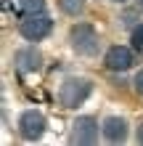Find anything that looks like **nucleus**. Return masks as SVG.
<instances>
[{
    "mask_svg": "<svg viewBox=\"0 0 143 146\" xmlns=\"http://www.w3.org/2000/svg\"><path fill=\"white\" fill-rule=\"evenodd\" d=\"M45 8V0H13L11 3V11L16 16H29V13H40Z\"/></svg>",
    "mask_w": 143,
    "mask_h": 146,
    "instance_id": "nucleus-9",
    "label": "nucleus"
},
{
    "mask_svg": "<svg viewBox=\"0 0 143 146\" xmlns=\"http://www.w3.org/2000/svg\"><path fill=\"white\" fill-rule=\"evenodd\" d=\"M117 3H122V0H117Z\"/></svg>",
    "mask_w": 143,
    "mask_h": 146,
    "instance_id": "nucleus-14",
    "label": "nucleus"
},
{
    "mask_svg": "<svg viewBox=\"0 0 143 146\" xmlns=\"http://www.w3.org/2000/svg\"><path fill=\"white\" fill-rule=\"evenodd\" d=\"M98 138V122L93 117H77V122L72 125V143L90 146Z\"/></svg>",
    "mask_w": 143,
    "mask_h": 146,
    "instance_id": "nucleus-5",
    "label": "nucleus"
},
{
    "mask_svg": "<svg viewBox=\"0 0 143 146\" xmlns=\"http://www.w3.org/2000/svg\"><path fill=\"white\" fill-rule=\"evenodd\" d=\"M138 143H143V125L138 127Z\"/></svg>",
    "mask_w": 143,
    "mask_h": 146,
    "instance_id": "nucleus-13",
    "label": "nucleus"
},
{
    "mask_svg": "<svg viewBox=\"0 0 143 146\" xmlns=\"http://www.w3.org/2000/svg\"><path fill=\"white\" fill-rule=\"evenodd\" d=\"M140 5H143V0H140Z\"/></svg>",
    "mask_w": 143,
    "mask_h": 146,
    "instance_id": "nucleus-15",
    "label": "nucleus"
},
{
    "mask_svg": "<svg viewBox=\"0 0 143 146\" xmlns=\"http://www.w3.org/2000/svg\"><path fill=\"white\" fill-rule=\"evenodd\" d=\"M103 64H106L111 72H125V69H130V66H132V53H130V48H125V45L109 48Z\"/></svg>",
    "mask_w": 143,
    "mask_h": 146,
    "instance_id": "nucleus-6",
    "label": "nucleus"
},
{
    "mask_svg": "<svg viewBox=\"0 0 143 146\" xmlns=\"http://www.w3.org/2000/svg\"><path fill=\"white\" fill-rule=\"evenodd\" d=\"M19 133L27 141H37L40 135L45 133V117L40 114V111H35V109L24 111V114L19 117Z\"/></svg>",
    "mask_w": 143,
    "mask_h": 146,
    "instance_id": "nucleus-4",
    "label": "nucleus"
},
{
    "mask_svg": "<svg viewBox=\"0 0 143 146\" xmlns=\"http://www.w3.org/2000/svg\"><path fill=\"white\" fill-rule=\"evenodd\" d=\"M50 27H53V21H50V16H45L43 11L40 13H29V16H24L21 24H19V32H21V37L24 40H32V42H37V40H43Z\"/></svg>",
    "mask_w": 143,
    "mask_h": 146,
    "instance_id": "nucleus-2",
    "label": "nucleus"
},
{
    "mask_svg": "<svg viewBox=\"0 0 143 146\" xmlns=\"http://www.w3.org/2000/svg\"><path fill=\"white\" fill-rule=\"evenodd\" d=\"M69 40H72V48L82 56H93L98 50V35L90 24H74L69 32Z\"/></svg>",
    "mask_w": 143,
    "mask_h": 146,
    "instance_id": "nucleus-3",
    "label": "nucleus"
},
{
    "mask_svg": "<svg viewBox=\"0 0 143 146\" xmlns=\"http://www.w3.org/2000/svg\"><path fill=\"white\" fill-rule=\"evenodd\" d=\"M16 66H19L21 72H35L40 66V53L35 48H24L16 53Z\"/></svg>",
    "mask_w": 143,
    "mask_h": 146,
    "instance_id": "nucleus-8",
    "label": "nucleus"
},
{
    "mask_svg": "<svg viewBox=\"0 0 143 146\" xmlns=\"http://www.w3.org/2000/svg\"><path fill=\"white\" fill-rule=\"evenodd\" d=\"M103 135L111 143H122L127 138V122L122 117H106L103 119Z\"/></svg>",
    "mask_w": 143,
    "mask_h": 146,
    "instance_id": "nucleus-7",
    "label": "nucleus"
},
{
    "mask_svg": "<svg viewBox=\"0 0 143 146\" xmlns=\"http://www.w3.org/2000/svg\"><path fill=\"white\" fill-rule=\"evenodd\" d=\"M58 8H61L64 13H69V16H77V13H82V8H85V0H58Z\"/></svg>",
    "mask_w": 143,
    "mask_h": 146,
    "instance_id": "nucleus-10",
    "label": "nucleus"
},
{
    "mask_svg": "<svg viewBox=\"0 0 143 146\" xmlns=\"http://www.w3.org/2000/svg\"><path fill=\"white\" fill-rule=\"evenodd\" d=\"M88 96H90V82L82 80V77H69V80L61 85V90H58V98H61V104L66 109L80 106Z\"/></svg>",
    "mask_w": 143,
    "mask_h": 146,
    "instance_id": "nucleus-1",
    "label": "nucleus"
},
{
    "mask_svg": "<svg viewBox=\"0 0 143 146\" xmlns=\"http://www.w3.org/2000/svg\"><path fill=\"white\" fill-rule=\"evenodd\" d=\"M135 90H138L140 96H143V69H140V72L135 74Z\"/></svg>",
    "mask_w": 143,
    "mask_h": 146,
    "instance_id": "nucleus-12",
    "label": "nucleus"
},
{
    "mask_svg": "<svg viewBox=\"0 0 143 146\" xmlns=\"http://www.w3.org/2000/svg\"><path fill=\"white\" fill-rule=\"evenodd\" d=\"M132 48H135V50H143V24L132 29Z\"/></svg>",
    "mask_w": 143,
    "mask_h": 146,
    "instance_id": "nucleus-11",
    "label": "nucleus"
}]
</instances>
